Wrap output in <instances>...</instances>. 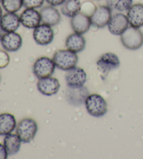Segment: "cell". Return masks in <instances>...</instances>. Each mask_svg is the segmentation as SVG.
<instances>
[{"label": "cell", "instance_id": "6da1fadb", "mask_svg": "<svg viewBox=\"0 0 143 159\" xmlns=\"http://www.w3.org/2000/svg\"><path fill=\"white\" fill-rule=\"evenodd\" d=\"M53 60L56 67L67 72L76 67L78 62V56L76 53L68 49H61L54 53Z\"/></svg>", "mask_w": 143, "mask_h": 159}, {"label": "cell", "instance_id": "7a4b0ae2", "mask_svg": "<svg viewBox=\"0 0 143 159\" xmlns=\"http://www.w3.org/2000/svg\"><path fill=\"white\" fill-rule=\"evenodd\" d=\"M120 40L126 48L136 51L143 46V33L140 28L128 26L120 35Z\"/></svg>", "mask_w": 143, "mask_h": 159}, {"label": "cell", "instance_id": "3957f363", "mask_svg": "<svg viewBox=\"0 0 143 159\" xmlns=\"http://www.w3.org/2000/svg\"><path fill=\"white\" fill-rule=\"evenodd\" d=\"M38 131L36 120L31 118L22 119L16 126V134L23 143H29L34 139Z\"/></svg>", "mask_w": 143, "mask_h": 159}, {"label": "cell", "instance_id": "277c9868", "mask_svg": "<svg viewBox=\"0 0 143 159\" xmlns=\"http://www.w3.org/2000/svg\"><path fill=\"white\" fill-rule=\"evenodd\" d=\"M84 104L87 112L92 116L102 117L108 111L106 100L97 93L88 95Z\"/></svg>", "mask_w": 143, "mask_h": 159}, {"label": "cell", "instance_id": "5b68a950", "mask_svg": "<svg viewBox=\"0 0 143 159\" xmlns=\"http://www.w3.org/2000/svg\"><path fill=\"white\" fill-rule=\"evenodd\" d=\"M55 64L53 59L43 56L36 60L33 65V72L38 79L48 77L53 75Z\"/></svg>", "mask_w": 143, "mask_h": 159}, {"label": "cell", "instance_id": "8992f818", "mask_svg": "<svg viewBox=\"0 0 143 159\" xmlns=\"http://www.w3.org/2000/svg\"><path fill=\"white\" fill-rule=\"evenodd\" d=\"M112 16V9L108 5L98 6L90 16L92 25L97 28H103L108 25Z\"/></svg>", "mask_w": 143, "mask_h": 159}, {"label": "cell", "instance_id": "52a82bcc", "mask_svg": "<svg viewBox=\"0 0 143 159\" xmlns=\"http://www.w3.org/2000/svg\"><path fill=\"white\" fill-rule=\"evenodd\" d=\"M98 70L106 76L111 70L117 69L120 66V60L115 53L108 52L103 53L97 62Z\"/></svg>", "mask_w": 143, "mask_h": 159}, {"label": "cell", "instance_id": "ba28073f", "mask_svg": "<svg viewBox=\"0 0 143 159\" xmlns=\"http://www.w3.org/2000/svg\"><path fill=\"white\" fill-rule=\"evenodd\" d=\"M54 37V33L52 26L47 24H40L33 32V38L38 45L47 46L52 43Z\"/></svg>", "mask_w": 143, "mask_h": 159}, {"label": "cell", "instance_id": "9c48e42d", "mask_svg": "<svg viewBox=\"0 0 143 159\" xmlns=\"http://www.w3.org/2000/svg\"><path fill=\"white\" fill-rule=\"evenodd\" d=\"M128 25L129 23L127 16L122 13H117L112 16L107 26L109 32L112 34L120 36L128 28Z\"/></svg>", "mask_w": 143, "mask_h": 159}, {"label": "cell", "instance_id": "30bf717a", "mask_svg": "<svg viewBox=\"0 0 143 159\" xmlns=\"http://www.w3.org/2000/svg\"><path fill=\"white\" fill-rule=\"evenodd\" d=\"M89 94V90L84 86L78 88L68 87L66 92V98L70 105L80 106L85 102Z\"/></svg>", "mask_w": 143, "mask_h": 159}, {"label": "cell", "instance_id": "8fae6325", "mask_svg": "<svg viewBox=\"0 0 143 159\" xmlns=\"http://www.w3.org/2000/svg\"><path fill=\"white\" fill-rule=\"evenodd\" d=\"M60 88L58 79L48 76V77L38 79L37 89L41 94L46 96H52L57 93Z\"/></svg>", "mask_w": 143, "mask_h": 159}, {"label": "cell", "instance_id": "7c38bea8", "mask_svg": "<svg viewBox=\"0 0 143 159\" xmlns=\"http://www.w3.org/2000/svg\"><path fill=\"white\" fill-rule=\"evenodd\" d=\"M65 78L68 87H81L87 81V74L82 68L76 67L67 71Z\"/></svg>", "mask_w": 143, "mask_h": 159}, {"label": "cell", "instance_id": "4fadbf2b", "mask_svg": "<svg viewBox=\"0 0 143 159\" xmlns=\"http://www.w3.org/2000/svg\"><path fill=\"white\" fill-rule=\"evenodd\" d=\"M1 43L3 48L7 52H15L23 45V38L15 32H6L2 37Z\"/></svg>", "mask_w": 143, "mask_h": 159}, {"label": "cell", "instance_id": "5bb4252c", "mask_svg": "<svg viewBox=\"0 0 143 159\" xmlns=\"http://www.w3.org/2000/svg\"><path fill=\"white\" fill-rule=\"evenodd\" d=\"M92 25L91 19L89 16L80 12L71 19V26L74 32L84 34L89 31Z\"/></svg>", "mask_w": 143, "mask_h": 159}, {"label": "cell", "instance_id": "9a60e30c", "mask_svg": "<svg viewBox=\"0 0 143 159\" xmlns=\"http://www.w3.org/2000/svg\"><path fill=\"white\" fill-rule=\"evenodd\" d=\"M23 26L28 29H34L41 23L40 11L36 9H25L20 16Z\"/></svg>", "mask_w": 143, "mask_h": 159}, {"label": "cell", "instance_id": "2e32d148", "mask_svg": "<svg viewBox=\"0 0 143 159\" xmlns=\"http://www.w3.org/2000/svg\"><path fill=\"white\" fill-rule=\"evenodd\" d=\"M41 22L50 26H55L59 24L62 20L61 13L55 7L48 5L43 7L40 11Z\"/></svg>", "mask_w": 143, "mask_h": 159}, {"label": "cell", "instance_id": "e0dca14e", "mask_svg": "<svg viewBox=\"0 0 143 159\" xmlns=\"http://www.w3.org/2000/svg\"><path fill=\"white\" fill-rule=\"evenodd\" d=\"M21 24L20 16L16 13H6L0 19V27L6 32H15Z\"/></svg>", "mask_w": 143, "mask_h": 159}, {"label": "cell", "instance_id": "ac0fdd59", "mask_svg": "<svg viewBox=\"0 0 143 159\" xmlns=\"http://www.w3.org/2000/svg\"><path fill=\"white\" fill-rule=\"evenodd\" d=\"M129 25L136 28L143 27V4H133L127 11Z\"/></svg>", "mask_w": 143, "mask_h": 159}, {"label": "cell", "instance_id": "d6986e66", "mask_svg": "<svg viewBox=\"0 0 143 159\" xmlns=\"http://www.w3.org/2000/svg\"><path fill=\"white\" fill-rule=\"evenodd\" d=\"M65 45L68 50L78 53L84 49L86 46V40L83 37V34L74 32L67 37L65 42Z\"/></svg>", "mask_w": 143, "mask_h": 159}, {"label": "cell", "instance_id": "ffe728a7", "mask_svg": "<svg viewBox=\"0 0 143 159\" xmlns=\"http://www.w3.org/2000/svg\"><path fill=\"white\" fill-rule=\"evenodd\" d=\"M16 126L15 118L13 114H0V135H6L11 133Z\"/></svg>", "mask_w": 143, "mask_h": 159}, {"label": "cell", "instance_id": "44dd1931", "mask_svg": "<svg viewBox=\"0 0 143 159\" xmlns=\"http://www.w3.org/2000/svg\"><path fill=\"white\" fill-rule=\"evenodd\" d=\"M22 141L17 134L10 133L5 135L4 145L9 156H13L17 153L20 149Z\"/></svg>", "mask_w": 143, "mask_h": 159}, {"label": "cell", "instance_id": "7402d4cb", "mask_svg": "<svg viewBox=\"0 0 143 159\" xmlns=\"http://www.w3.org/2000/svg\"><path fill=\"white\" fill-rule=\"evenodd\" d=\"M81 2L80 0H64L61 5V12L64 16L72 18L80 12Z\"/></svg>", "mask_w": 143, "mask_h": 159}, {"label": "cell", "instance_id": "603a6c76", "mask_svg": "<svg viewBox=\"0 0 143 159\" xmlns=\"http://www.w3.org/2000/svg\"><path fill=\"white\" fill-rule=\"evenodd\" d=\"M133 0H109L108 6L110 9H115L120 12L128 11L133 6Z\"/></svg>", "mask_w": 143, "mask_h": 159}, {"label": "cell", "instance_id": "cb8c5ba5", "mask_svg": "<svg viewBox=\"0 0 143 159\" xmlns=\"http://www.w3.org/2000/svg\"><path fill=\"white\" fill-rule=\"evenodd\" d=\"M2 7L8 13H16L24 7L23 0H2Z\"/></svg>", "mask_w": 143, "mask_h": 159}, {"label": "cell", "instance_id": "d4e9b609", "mask_svg": "<svg viewBox=\"0 0 143 159\" xmlns=\"http://www.w3.org/2000/svg\"><path fill=\"white\" fill-rule=\"evenodd\" d=\"M96 9H97V7H96V5L92 2L86 1L81 4L80 12L84 13L85 15L89 16L90 17L93 14V12L95 11Z\"/></svg>", "mask_w": 143, "mask_h": 159}, {"label": "cell", "instance_id": "484cf974", "mask_svg": "<svg viewBox=\"0 0 143 159\" xmlns=\"http://www.w3.org/2000/svg\"><path fill=\"white\" fill-rule=\"evenodd\" d=\"M46 0H23L25 9H38L43 6Z\"/></svg>", "mask_w": 143, "mask_h": 159}, {"label": "cell", "instance_id": "4316f807", "mask_svg": "<svg viewBox=\"0 0 143 159\" xmlns=\"http://www.w3.org/2000/svg\"><path fill=\"white\" fill-rule=\"evenodd\" d=\"M10 62V56L7 51L0 49V69H4L9 65Z\"/></svg>", "mask_w": 143, "mask_h": 159}, {"label": "cell", "instance_id": "83f0119b", "mask_svg": "<svg viewBox=\"0 0 143 159\" xmlns=\"http://www.w3.org/2000/svg\"><path fill=\"white\" fill-rule=\"evenodd\" d=\"M7 151L4 144L0 143V159H6L8 158Z\"/></svg>", "mask_w": 143, "mask_h": 159}, {"label": "cell", "instance_id": "f1b7e54d", "mask_svg": "<svg viewBox=\"0 0 143 159\" xmlns=\"http://www.w3.org/2000/svg\"><path fill=\"white\" fill-rule=\"evenodd\" d=\"M48 3L53 7H57V6H61L63 2H64V0H46Z\"/></svg>", "mask_w": 143, "mask_h": 159}, {"label": "cell", "instance_id": "f546056e", "mask_svg": "<svg viewBox=\"0 0 143 159\" xmlns=\"http://www.w3.org/2000/svg\"><path fill=\"white\" fill-rule=\"evenodd\" d=\"M4 34H5V32L3 31V30L1 28V27H0V42H1L2 38L4 36Z\"/></svg>", "mask_w": 143, "mask_h": 159}, {"label": "cell", "instance_id": "4dcf8cb0", "mask_svg": "<svg viewBox=\"0 0 143 159\" xmlns=\"http://www.w3.org/2000/svg\"><path fill=\"white\" fill-rule=\"evenodd\" d=\"M2 13H3V12H2V9L1 6H0V19H1L2 16H3V15H2Z\"/></svg>", "mask_w": 143, "mask_h": 159}, {"label": "cell", "instance_id": "1f68e13d", "mask_svg": "<svg viewBox=\"0 0 143 159\" xmlns=\"http://www.w3.org/2000/svg\"><path fill=\"white\" fill-rule=\"evenodd\" d=\"M93 1H101V0H93Z\"/></svg>", "mask_w": 143, "mask_h": 159}, {"label": "cell", "instance_id": "d6a6232c", "mask_svg": "<svg viewBox=\"0 0 143 159\" xmlns=\"http://www.w3.org/2000/svg\"><path fill=\"white\" fill-rule=\"evenodd\" d=\"M0 81H1V75H0Z\"/></svg>", "mask_w": 143, "mask_h": 159}, {"label": "cell", "instance_id": "836d02e7", "mask_svg": "<svg viewBox=\"0 0 143 159\" xmlns=\"http://www.w3.org/2000/svg\"><path fill=\"white\" fill-rule=\"evenodd\" d=\"M2 2V0H0V2Z\"/></svg>", "mask_w": 143, "mask_h": 159}]
</instances>
